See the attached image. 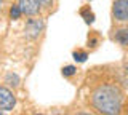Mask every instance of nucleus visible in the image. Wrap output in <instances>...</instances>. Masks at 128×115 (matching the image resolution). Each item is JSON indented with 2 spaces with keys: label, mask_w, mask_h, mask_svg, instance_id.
Masks as SVG:
<instances>
[{
  "label": "nucleus",
  "mask_w": 128,
  "mask_h": 115,
  "mask_svg": "<svg viewBox=\"0 0 128 115\" xmlns=\"http://www.w3.org/2000/svg\"><path fill=\"white\" fill-rule=\"evenodd\" d=\"M91 104L102 115H118L122 112V93L115 85H99L91 93Z\"/></svg>",
  "instance_id": "obj_1"
},
{
  "label": "nucleus",
  "mask_w": 128,
  "mask_h": 115,
  "mask_svg": "<svg viewBox=\"0 0 128 115\" xmlns=\"http://www.w3.org/2000/svg\"><path fill=\"white\" fill-rule=\"evenodd\" d=\"M125 75L128 77V67H125Z\"/></svg>",
  "instance_id": "obj_15"
},
{
  "label": "nucleus",
  "mask_w": 128,
  "mask_h": 115,
  "mask_svg": "<svg viewBox=\"0 0 128 115\" xmlns=\"http://www.w3.org/2000/svg\"><path fill=\"white\" fill-rule=\"evenodd\" d=\"M35 115H43V114H35Z\"/></svg>",
  "instance_id": "obj_17"
},
{
  "label": "nucleus",
  "mask_w": 128,
  "mask_h": 115,
  "mask_svg": "<svg viewBox=\"0 0 128 115\" xmlns=\"http://www.w3.org/2000/svg\"><path fill=\"white\" fill-rule=\"evenodd\" d=\"M82 14H83V18H85V21H86V24H91V22L94 21V14L93 13H90V14H86L85 11H82Z\"/></svg>",
  "instance_id": "obj_12"
},
{
  "label": "nucleus",
  "mask_w": 128,
  "mask_h": 115,
  "mask_svg": "<svg viewBox=\"0 0 128 115\" xmlns=\"http://www.w3.org/2000/svg\"><path fill=\"white\" fill-rule=\"evenodd\" d=\"M6 83H10L11 86H18L19 85V77L16 74H6Z\"/></svg>",
  "instance_id": "obj_9"
},
{
  "label": "nucleus",
  "mask_w": 128,
  "mask_h": 115,
  "mask_svg": "<svg viewBox=\"0 0 128 115\" xmlns=\"http://www.w3.org/2000/svg\"><path fill=\"white\" fill-rule=\"evenodd\" d=\"M0 115H6V114H5V112H3V110H2V109H0Z\"/></svg>",
  "instance_id": "obj_16"
},
{
  "label": "nucleus",
  "mask_w": 128,
  "mask_h": 115,
  "mask_svg": "<svg viewBox=\"0 0 128 115\" xmlns=\"http://www.w3.org/2000/svg\"><path fill=\"white\" fill-rule=\"evenodd\" d=\"M16 106V98L13 91L8 90L6 86L0 85V109L2 110H13Z\"/></svg>",
  "instance_id": "obj_3"
},
{
  "label": "nucleus",
  "mask_w": 128,
  "mask_h": 115,
  "mask_svg": "<svg viewBox=\"0 0 128 115\" xmlns=\"http://www.w3.org/2000/svg\"><path fill=\"white\" fill-rule=\"evenodd\" d=\"M18 6L21 8L22 14H26V16H35L40 11L37 0H18Z\"/></svg>",
  "instance_id": "obj_5"
},
{
  "label": "nucleus",
  "mask_w": 128,
  "mask_h": 115,
  "mask_svg": "<svg viewBox=\"0 0 128 115\" xmlns=\"http://www.w3.org/2000/svg\"><path fill=\"white\" fill-rule=\"evenodd\" d=\"M112 14L120 22L128 21V0H115L112 6Z\"/></svg>",
  "instance_id": "obj_4"
},
{
  "label": "nucleus",
  "mask_w": 128,
  "mask_h": 115,
  "mask_svg": "<svg viewBox=\"0 0 128 115\" xmlns=\"http://www.w3.org/2000/svg\"><path fill=\"white\" fill-rule=\"evenodd\" d=\"M43 29H45V22H43L42 18H30L27 19L26 26H24V35L29 40H35V38L40 37Z\"/></svg>",
  "instance_id": "obj_2"
},
{
  "label": "nucleus",
  "mask_w": 128,
  "mask_h": 115,
  "mask_svg": "<svg viewBox=\"0 0 128 115\" xmlns=\"http://www.w3.org/2000/svg\"><path fill=\"white\" fill-rule=\"evenodd\" d=\"M74 59L77 62H85L86 61V58H88V54H86V51H82V50H77V51H74Z\"/></svg>",
  "instance_id": "obj_7"
},
{
  "label": "nucleus",
  "mask_w": 128,
  "mask_h": 115,
  "mask_svg": "<svg viewBox=\"0 0 128 115\" xmlns=\"http://www.w3.org/2000/svg\"><path fill=\"white\" fill-rule=\"evenodd\" d=\"M21 14H22V11H21V8H19L18 5H13V6H11V10H10L11 19H19V18H21Z\"/></svg>",
  "instance_id": "obj_10"
},
{
  "label": "nucleus",
  "mask_w": 128,
  "mask_h": 115,
  "mask_svg": "<svg viewBox=\"0 0 128 115\" xmlns=\"http://www.w3.org/2000/svg\"><path fill=\"white\" fill-rule=\"evenodd\" d=\"M114 40L117 43H120V45H123V46H128V27H123V29L115 30Z\"/></svg>",
  "instance_id": "obj_6"
},
{
  "label": "nucleus",
  "mask_w": 128,
  "mask_h": 115,
  "mask_svg": "<svg viewBox=\"0 0 128 115\" xmlns=\"http://www.w3.org/2000/svg\"><path fill=\"white\" fill-rule=\"evenodd\" d=\"M2 5H3V0H0V11H2Z\"/></svg>",
  "instance_id": "obj_14"
},
{
  "label": "nucleus",
  "mask_w": 128,
  "mask_h": 115,
  "mask_svg": "<svg viewBox=\"0 0 128 115\" xmlns=\"http://www.w3.org/2000/svg\"><path fill=\"white\" fill-rule=\"evenodd\" d=\"M40 10H50L53 6V0H37Z\"/></svg>",
  "instance_id": "obj_11"
},
{
  "label": "nucleus",
  "mask_w": 128,
  "mask_h": 115,
  "mask_svg": "<svg viewBox=\"0 0 128 115\" xmlns=\"http://www.w3.org/2000/svg\"><path fill=\"white\" fill-rule=\"evenodd\" d=\"M75 115H93V114H88V112H78V114H75Z\"/></svg>",
  "instance_id": "obj_13"
},
{
  "label": "nucleus",
  "mask_w": 128,
  "mask_h": 115,
  "mask_svg": "<svg viewBox=\"0 0 128 115\" xmlns=\"http://www.w3.org/2000/svg\"><path fill=\"white\" fill-rule=\"evenodd\" d=\"M77 74V67L75 66H64L62 67V75L64 77H72Z\"/></svg>",
  "instance_id": "obj_8"
}]
</instances>
